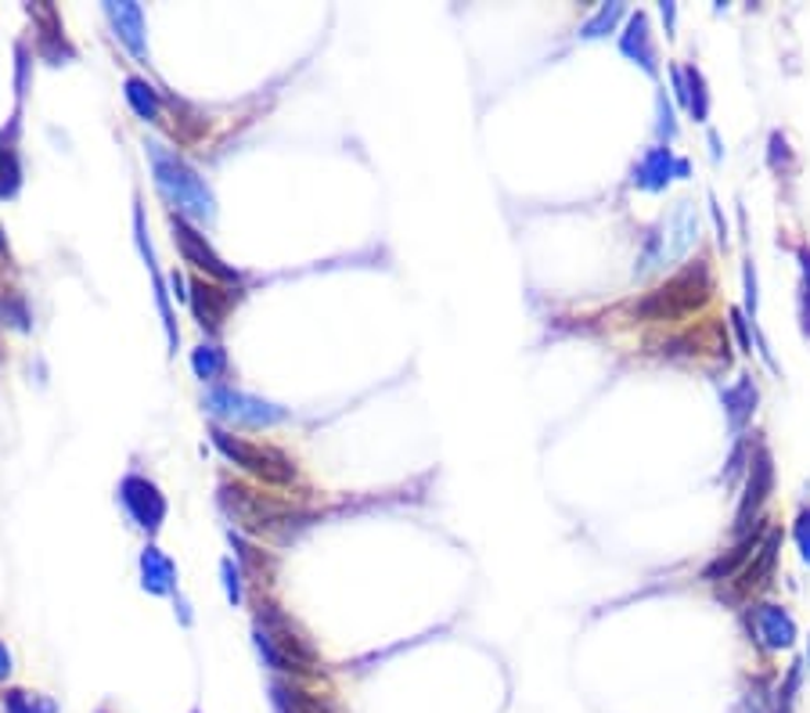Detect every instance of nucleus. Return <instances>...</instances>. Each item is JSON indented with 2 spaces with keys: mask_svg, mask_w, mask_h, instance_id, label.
<instances>
[{
  "mask_svg": "<svg viewBox=\"0 0 810 713\" xmlns=\"http://www.w3.org/2000/svg\"><path fill=\"white\" fill-rule=\"evenodd\" d=\"M707 300H710V267L702 264V259H696V264H688L685 270H677L663 289L648 292L645 300L637 303V314L652 317V321H674V317L691 314V310L702 307Z\"/></svg>",
  "mask_w": 810,
  "mask_h": 713,
  "instance_id": "obj_1",
  "label": "nucleus"
},
{
  "mask_svg": "<svg viewBox=\"0 0 810 713\" xmlns=\"http://www.w3.org/2000/svg\"><path fill=\"white\" fill-rule=\"evenodd\" d=\"M699 238V216H696V205L691 202H677L674 213L666 216L663 231L648 238V249L642 256V267H637V275H645L652 267H674L677 259H681L691 245Z\"/></svg>",
  "mask_w": 810,
  "mask_h": 713,
  "instance_id": "obj_2",
  "label": "nucleus"
},
{
  "mask_svg": "<svg viewBox=\"0 0 810 713\" xmlns=\"http://www.w3.org/2000/svg\"><path fill=\"white\" fill-rule=\"evenodd\" d=\"M213 436H217V447L224 450L234 465H245V469L256 472L259 479H267V483H289V479L296 476L289 458H281L278 450L256 447V444H249V439H238V436H231L224 430H217Z\"/></svg>",
  "mask_w": 810,
  "mask_h": 713,
  "instance_id": "obj_3",
  "label": "nucleus"
},
{
  "mask_svg": "<svg viewBox=\"0 0 810 713\" xmlns=\"http://www.w3.org/2000/svg\"><path fill=\"white\" fill-rule=\"evenodd\" d=\"M152 163H155V174H159V185L174 194L180 205H188L195 216H209V191L177 155H166L159 145H152Z\"/></svg>",
  "mask_w": 810,
  "mask_h": 713,
  "instance_id": "obj_4",
  "label": "nucleus"
},
{
  "mask_svg": "<svg viewBox=\"0 0 810 713\" xmlns=\"http://www.w3.org/2000/svg\"><path fill=\"white\" fill-rule=\"evenodd\" d=\"M770 487H775V461H770V450L761 444L756 450H750V483H746V498L739 504V515H735V534L742 537L750 530V523H761L756 512H761V504L767 501Z\"/></svg>",
  "mask_w": 810,
  "mask_h": 713,
  "instance_id": "obj_5",
  "label": "nucleus"
},
{
  "mask_svg": "<svg viewBox=\"0 0 810 713\" xmlns=\"http://www.w3.org/2000/svg\"><path fill=\"white\" fill-rule=\"evenodd\" d=\"M753 631H756V638H761V645L770 648V653L792 648V642H796V620L775 602L753 605Z\"/></svg>",
  "mask_w": 810,
  "mask_h": 713,
  "instance_id": "obj_6",
  "label": "nucleus"
},
{
  "mask_svg": "<svg viewBox=\"0 0 810 713\" xmlns=\"http://www.w3.org/2000/svg\"><path fill=\"white\" fill-rule=\"evenodd\" d=\"M670 177H688V163L677 159V155L670 148H648L645 159L637 163L634 170V185L645 188V191H663L666 185H670Z\"/></svg>",
  "mask_w": 810,
  "mask_h": 713,
  "instance_id": "obj_7",
  "label": "nucleus"
},
{
  "mask_svg": "<svg viewBox=\"0 0 810 713\" xmlns=\"http://www.w3.org/2000/svg\"><path fill=\"white\" fill-rule=\"evenodd\" d=\"M209 408L228 414L234 422H253V425H270L281 419L278 408L264 404V400H253V397H242V393H213L209 397Z\"/></svg>",
  "mask_w": 810,
  "mask_h": 713,
  "instance_id": "obj_8",
  "label": "nucleus"
},
{
  "mask_svg": "<svg viewBox=\"0 0 810 713\" xmlns=\"http://www.w3.org/2000/svg\"><path fill=\"white\" fill-rule=\"evenodd\" d=\"M620 51L631 62H637L648 76L659 73L656 65V44H652V33H648V19L645 15H634L631 25H626V33L620 36Z\"/></svg>",
  "mask_w": 810,
  "mask_h": 713,
  "instance_id": "obj_9",
  "label": "nucleus"
},
{
  "mask_svg": "<svg viewBox=\"0 0 810 713\" xmlns=\"http://www.w3.org/2000/svg\"><path fill=\"white\" fill-rule=\"evenodd\" d=\"M756 400H761V393H756V382L750 379V375H739V379L724 389V411H728L731 433L746 430V422L756 411Z\"/></svg>",
  "mask_w": 810,
  "mask_h": 713,
  "instance_id": "obj_10",
  "label": "nucleus"
},
{
  "mask_svg": "<svg viewBox=\"0 0 810 713\" xmlns=\"http://www.w3.org/2000/svg\"><path fill=\"white\" fill-rule=\"evenodd\" d=\"M123 501H126V509L141 519V526H159V519L166 512L163 498L155 494V487L145 483V479H126V483H123Z\"/></svg>",
  "mask_w": 810,
  "mask_h": 713,
  "instance_id": "obj_11",
  "label": "nucleus"
},
{
  "mask_svg": "<svg viewBox=\"0 0 810 713\" xmlns=\"http://www.w3.org/2000/svg\"><path fill=\"white\" fill-rule=\"evenodd\" d=\"M778 548H781V530H767V541L761 544V548H756V559L746 569H742V580H739L742 591L767 583L770 569H775V562H778Z\"/></svg>",
  "mask_w": 810,
  "mask_h": 713,
  "instance_id": "obj_12",
  "label": "nucleus"
},
{
  "mask_svg": "<svg viewBox=\"0 0 810 713\" xmlns=\"http://www.w3.org/2000/svg\"><path fill=\"white\" fill-rule=\"evenodd\" d=\"M228 307H231V292L217 289V285L195 281V314L202 317V324H209V328H217V324L224 321Z\"/></svg>",
  "mask_w": 810,
  "mask_h": 713,
  "instance_id": "obj_13",
  "label": "nucleus"
},
{
  "mask_svg": "<svg viewBox=\"0 0 810 713\" xmlns=\"http://www.w3.org/2000/svg\"><path fill=\"white\" fill-rule=\"evenodd\" d=\"M174 231H177V242H180V249H185V256L191 259V264H199V267H206L209 275H217V278H234L231 270L220 264V259L206 249V245L199 242V235H195V231H188L185 224H180V220H174Z\"/></svg>",
  "mask_w": 810,
  "mask_h": 713,
  "instance_id": "obj_14",
  "label": "nucleus"
},
{
  "mask_svg": "<svg viewBox=\"0 0 810 713\" xmlns=\"http://www.w3.org/2000/svg\"><path fill=\"white\" fill-rule=\"evenodd\" d=\"M761 523H764V519H761ZM761 523L753 526V534H742V541H739L728 555H721V559H717V562H710V566H707V573H702V577H707V580H721V577H731V573H735L739 562L746 559V555L756 548V537L764 534V526H761Z\"/></svg>",
  "mask_w": 810,
  "mask_h": 713,
  "instance_id": "obj_15",
  "label": "nucleus"
},
{
  "mask_svg": "<svg viewBox=\"0 0 810 713\" xmlns=\"http://www.w3.org/2000/svg\"><path fill=\"white\" fill-rule=\"evenodd\" d=\"M274 699H278L281 713H332L329 703H321L318 695H310L303 689H292V684H278Z\"/></svg>",
  "mask_w": 810,
  "mask_h": 713,
  "instance_id": "obj_16",
  "label": "nucleus"
},
{
  "mask_svg": "<svg viewBox=\"0 0 810 713\" xmlns=\"http://www.w3.org/2000/svg\"><path fill=\"white\" fill-rule=\"evenodd\" d=\"M685 87H688V112L696 115L699 123H707L710 90H707V80H702V73L696 69V65H688V69H685Z\"/></svg>",
  "mask_w": 810,
  "mask_h": 713,
  "instance_id": "obj_17",
  "label": "nucleus"
},
{
  "mask_svg": "<svg viewBox=\"0 0 810 713\" xmlns=\"http://www.w3.org/2000/svg\"><path fill=\"white\" fill-rule=\"evenodd\" d=\"M8 713H58V706L44 695H30V692H8Z\"/></svg>",
  "mask_w": 810,
  "mask_h": 713,
  "instance_id": "obj_18",
  "label": "nucleus"
},
{
  "mask_svg": "<svg viewBox=\"0 0 810 713\" xmlns=\"http://www.w3.org/2000/svg\"><path fill=\"white\" fill-rule=\"evenodd\" d=\"M800 270H803V281H800V324H803V335L810 339V249H807V245L800 249Z\"/></svg>",
  "mask_w": 810,
  "mask_h": 713,
  "instance_id": "obj_19",
  "label": "nucleus"
},
{
  "mask_svg": "<svg viewBox=\"0 0 810 713\" xmlns=\"http://www.w3.org/2000/svg\"><path fill=\"white\" fill-rule=\"evenodd\" d=\"M145 573H148V580H152V588H159V591H163V588H166L163 580L174 577V569H169V562H163L155 552H148V555H145Z\"/></svg>",
  "mask_w": 810,
  "mask_h": 713,
  "instance_id": "obj_20",
  "label": "nucleus"
},
{
  "mask_svg": "<svg viewBox=\"0 0 810 713\" xmlns=\"http://www.w3.org/2000/svg\"><path fill=\"white\" fill-rule=\"evenodd\" d=\"M620 15H623V8H620V4L602 8V15H598L595 22H587L584 36H602V30H612V25H617V19H620Z\"/></svg>",
  "mask_w": 810,
  "mask_h": 713,
  "instance_id": "obj_21",
  "label": "nucleus"
},
{
  "mask_svg": "<svg viewBox=\"0 0 810 713\" xmlns=\"http://www.w3.org/2000/svg\"><path fill=\"white\" fill-rule=\"evenodd\" d=\"M792 537H796V544H800V555H803V562H810V509H803L800 515H796Z\"/></svg>",
  "mask_w": 810,
  "mask_h": 713,
  "instance_id": "obj_22",
  "label": "nucleus"
},
{
  "mask_svg": "<svg viewBox=\"0 0 810 713\" xmlns=\"http://www.w3.org/2000/svg\"><path fill=\"white\" fill-rule=\"evenodd\" d=\"M656 112H659V137L674 141V137H677V120H674L670 101H666L663 94H659V101H656Z\"/></svg>",
  "mask_w": 810,
  "mask_h": 713,
  "instance_id": "obj_23",
  "label": "nucleus"
},
{
  "mask_svg": "<svg viewBox=\"0 0 810 713\" xmlns=\"http://www.w3.org/2000/svg\"><path fill=\"white\" fill-rule=\"evenodd\" d=\"M15 180H19V166H15V159H11V152H8V155H0V194H11Z\"/></svg>",
  "mask_w": 810,
  "mask_h": 713,
  "instance_id": "obj_24",
  "label": "nucleus"
},
{
  "mask_svg": "<svg viewBox=\"0 0 810 713\" xmlns=\"http://www.w3.org/2000/svg\"><path fill=\"white\" fill-rule=\"evenodd\" d=\"M220 365H224V357H220L217 349H206V354L195 357V368H199L202 379H213V375L220 371Z\"/></svg>",
  "mask_w": 810,
  "mask_h": 713,
  "instance_id": "obj_25",
  "label": "nucleus"
},
{
  "mask_svg": "<svg viewBox=\"0 0 810 713\" xmlns=\"http://www.w3.org/2000/svg\"><path fill=\"white\" fill-rule=\"evenodd\" d=\"M742 461H746V444H739L735 450H731L728 469H724V483H735L739 472H742Z\"/></svg>",
  "mask_w": 810,
  "mask_h": 713,
  "instance_id": "obj_26",
  "label": "nucleus"
},
{
  "mask_svg": "<svg viewBox=\"0 0 810 713\" xmlns=\"http://www.w3.org/2000/svg\"><path fill=\"white\" fill-rule=\"evenodd\" d=\"M731 321H735V332H739V339H742V349H746V354H753L750 328H746V317H742V310H731Z\"/></svg>",
  "mask_w": 810,
  "mask_h": 713,
  "instance_id": "obj_27",
  "label": "nucleus"
},
{
  "mask_svg": "<svg viewBox=\"0 0 810 713\" xmlns=\"http://www.w3.org/2000/svg\"><path fill=\"white\" fill-rule=\"evenodd\" d=\"M746 310L756 314V270L746 267Z\"/></svg>",
  "mask_w": 810,
  "mask_h": 713,
  "instance_id": "obj_28",
  "label": "nucleus"
},
{
  "mask_svg": "<svg viewBox=\"0 0 810 713\" xmlns=\"http://www.w3.org/2000/svg\"><path fill=\"white\" fill-rule=\"evenodd\" d=\"M663 19H666V36H674V19H677V8H674V4H663Z\"/></svg>",
  "mask_w": 810,
  "mask_h": 713,
  "instance_id": "obj_29",
  "label": "nucleus"
},
{
  "mask_svg": "<svg viewBox=\"0 0 810 713\" xmlns=\"http://www.w3.org/2000/svg\"><path fill=\"white\" fill-rule=\"evenodd\" d=\"M8 670H11V656H8V648L0 645V678H8Z\"/></svg>",
  "mask_w": 810,
  "mask_h": 713,
  "instance_id": "obj_30",
  "label": "nucleus"
},
{
  "mask_svg": "<svg viewBox=\"0 0 810 713\" xmlns=\"http://www.w3.org/2000/svg\"><path fill=\"white\" fill-rule=\"evenodd\" d=\"M0 249H4V235H0Z\"/></svg>",
  "mask_w": 810,
  "mask_h": 713,
  "instance_id": "obj_31",
  "label": "nucleus"
},
{
  "mask_svg": "<svg viewBox=\"0 0 810 713\" xmlns=\"http://www.w3.org/2000/svg\"><path fill=\"white\" fill-rule=\"evenodd\" d=\"M807 659H810V648H807Z\"/></svg>",
  "mask_w": 810,
  "mask_h": 713,
  "instance_id": "obj_32",
  "label": "nucleus"
}]
</instances>
